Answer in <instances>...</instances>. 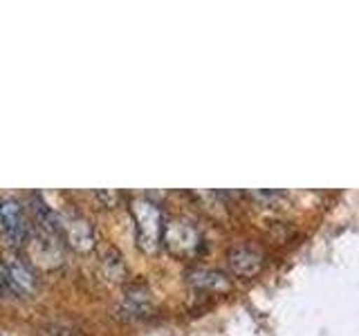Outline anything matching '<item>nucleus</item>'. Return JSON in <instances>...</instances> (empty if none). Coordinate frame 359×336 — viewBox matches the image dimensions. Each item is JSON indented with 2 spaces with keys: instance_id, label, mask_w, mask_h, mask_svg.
Returning a JSON list of instances; mask_svg holds the SVG:
<instances>
[{
  "instance_id": "1",
  "label": "nucleus",
  "mask_w": 359,
  "mask_h": 336,
  "mask_svg": "<svg viewBox=\"0 0 359 336\" xmlns=\"http://www.w3.org/2000/svg\"><path fill=\"white\" fill-rule=\"evenodd\" d=\"M133 218L137 222V242L146 253H155L162 246L164 218L160 206L149 197H135L130 202Z\"/></svg>"
},
{
  "instance_id": "5",
  "label": "nucleus",
  "mask_w": 359,
  "mask_h": 336,
  "mask_svg": "<svg viewBox=\"0 0 359 336\" xmlns=\"http://www.w3.org/2000/svg\"><path fill=\"white\" fill-rule=\"evenodd\" d=\"M61 222V233L67 238L72 249L76 251H90L95 246V229H93V222L88 218H83L81 213L76 211H67L63 218H59Z\"/></svg>"
},
{
  "instance_id": "2",
  "label": "nucleus",
  "mask_w": 359,
  "mask_h": 336,
  "mask_svg": "<svg viewBox=\"0 0 359 336\" xmlns=\"http://www.w3.org/2000/svg\"><path fill=\"white\" fill-rule=\"evenodd\" d=\"M162 244L173 255H196L202 246V235L189 220L173 218L164 224Z\"/></svg>"
},
{
  "instance_id": "4",
  "label": "nucleus",
  "mask_w": 359,
  "mask_h": 336,
  "mask_svg": "<svg viewBox=\"0 0 359 336\" xmlns=\"http://www.w3.org/2000/svg\"><path fill=\"white\" fill-rule=\"evenodd\" d=\"M0 278L7 291H14L20 296H32L36 289V276H34L32 267L22 262L20 258H7L0 267Z\"/></svg>"
},
{
  "instance_id": "9",
  "label": "nucleus",
  "mask_w": 359,
  "mask_h": 336,
  "mask_svg": "<svg viewBox=\"0 0 359 336\" xmlns=\"http://www.w3.org/2000/svg\"><path fill=\"white\" fill-rule=\"evenodd\" d=\"M189 283L198 289H209V291L229 289V278H224L220 272H213V269H196V272L189 274Z\"/></svg>"
},
{
  "instance_id": "6",
  "label": "nucleus",
  "mask_w": 359,
  "mask_h": 336,
  "mask_svg": "<svg viewBox=\"0 0 359 336\" xmlns=\"http://www.w3.org/2000/svg\"><path fill=\"white\" fill-rule=\"evenodd\" d=\"M229 265L233 274L252 278L263 269V253L256 246H238V249L229 251Z\"/></svg>"
},
{
  "instance_id": "7",
  "label": "nucleus",
  "mask_w": 359,
  "mask_h": 336,
  "mask_svg": "<svg viewBox=\"0 0 359 336\" xmlns=\"http://www.w3.org/2000/svg\"><path fill=\"white\" fill-rule=\"evenodd\" d=\"M153 309L151 294L146 291L144 285H130L123 294V312L128 316H146Z\"/></svg>"
},
{
  "instance_id": "8",
  "label": "nucleus",
  "mask_w": 359,
  "mask_h": 336,
  "mask_svg": "<svg viewBox=\"0 0 359 336\" xmlns=\"http://www.w3.org/2000/svg\"><path fill=\"white\" fill-rule=\"evenodd\" d=\"M32 213H34V220L39 224V231L48 233V235H61L59 216L45 204L41 195H32Z\"/></svg>"
},
{
  "instance_id": "3",
  "label": "nucleus",
  "mask_w": 359,
  "mask_h": 336,
  "mask_svg": "<svg viewBox=\"0 0 359 336\" xmlns=\"http://www.w3.org/2000/svg\"><path fill=\"white\" fill-rule=\"evenodd\" d=\"M0 231L11 246H22L29 240V220L22 204L14 197L0 200Z\"/></svg>"
}]
</instances>
